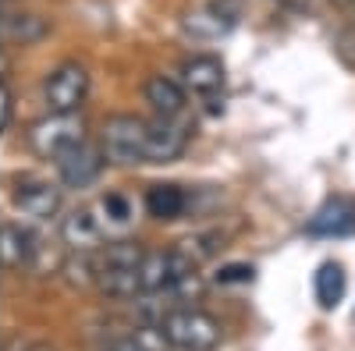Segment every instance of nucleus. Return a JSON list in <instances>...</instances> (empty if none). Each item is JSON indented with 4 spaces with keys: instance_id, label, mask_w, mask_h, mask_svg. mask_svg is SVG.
<instances>
[{
    "instance_id": "nucleus-1",
    "label": "nucleus",
    "mask_w": 355,
    "mask_h": 351,
    "mask_svg": "<svg viewBox=\"0 0 355 351\" xmlns=\"http://www.w3.org/2000/svg\"><path fill=\"white\" fill-rule=\"evenodd\" d=\"M164 337L174 344V351H214L224 337V327L210 312L192 309V305H178L160 319Z\"/></svg>"
},
{
    "instance_id": "nucleus-2",
    "label": "nucleus",
    "mask_w": 355,
    "mask_h": 351,
    "mask_svg": "<svg viewBox=\"0 0 355 351\" xmlns=\"http://www.w3.org/2000/svg\"><path fill=\"white\" fill-rule=\"evenodd\" d=\"M28 142H33V150L40 156L57 160V156H64L68 150L85 142V121H82L78 110H71V114L50 110L46 117H40V121L28 128Z\"/></svg>"
},
{
    "instance_id": "nucleus-3",
    "label": "nucleus",
    "mask_w": 355,
    "mask_h": 351,
    "mask_svg": "<svg viewBox=\"0 0 355 351\" xmlns=\"http://www.w3.org/2000/svg\"><path fill=\"white\" fill-rule=\"evenodd\" d=\"M100 145L110 163H121V167L146 163V121L132 114L107 117L100 132Z\"/></svg>"
},
{
    "instance_id": "nucleus-4",
    "label": "nucleus",
    "mask_w": 355,
    "mask_h": 351,
    "mask_svg": "<svg viewBox=\"0 0 355 351\" xmlns=\"http://www.w3.org/2000/svg\"><path fill=\"white\" fill-rule=\"evenodd\" d=\"M85 93H89V71L75 61L53 68L46 75V85H43V96H46V107L50 110H61V114H71L85 103Z\"/></svg>"
},
{
    "instance_id": "nucleus-5",
    "label": "nucleus",
    "mask_w": 355,
    "mask_h": 351,
    "mask_svg": "<svg viewBox=\"0 0 355 351\" xmlns=\"http://www.w3.org/2000/svg\"><path fill=\"white\" fill-rule=\"evenodd\" d=\"M11 206L25 217L36 220H50L61 210V188L43 181V178H18L11 185Z\"/></svg>"
},
{
    "instance_id": "nucleus-6",
    "label": "nucleus",
    "mask_w": 355,
    "mask_h": 351,
    "mask_svg": "<svg viewBox=\"0 0 355 351\" xmlns=\"http://www.w3.org/2000/svg\"><path fill=\"white\" fill-rule=\"evenodd\" d=\"M189 132L178 125V117H160L146 121V163H171L185 153Z\"/></svg>"
},
{
    "instance_id": "nucleus-7",
    "label": "nucleus",
    "mask_w": 355,
    "mask_h": 351,
    "mask_svg": "<svg viewBox=\"0 0 355 351\" xmlns=\"http://www.w3.org/2000/svg\"><path fill=\"white\" fill-rule=\"evenodd\" d=\"M103 150H96V145H75V150H68L64 156H57V178H61V185L68 188H89L100 174H103Z\"/></svg>"
},
{
    "instance_id": "nucleus-8",
    "label": "nucleus",
    "mask_w": 355,
    "mask_h": 351,
    "mask_svg": "<svg viewBox=\"0 0 355 351\" xmlns=\"http://www.w3.org/2000/svg\"><path fill=\"white\" fill-rule=\"evenodd\" d=\"M182 85L202 100H217V93L224 89V64L210 53H196L182 64Z\"/></svg>"
},
{
    "instance_id": "nucleus-9",
    "label": "nucleus",
    "mask_w": 355,
    "mask_h": 351,
    "mask_svg": "<svg viewBox=\"0 0 355 351\" xmlns=\"http://www.w3.org/2000/svg\"><path fill=\"white\" fill-rule=\"evenodd\" d=\"M36 255H40V238L33 231H25L21 224H0V262L8 270L33 267Z\"/></svg>"
},
{
    "instance_id": "nucleus-10",
    "label": "nucleus",
    "mask_w": 355,
    "mask_h": 351,
    "mask_svg": "<svg viewBox=\"0 0 355 351\" xmlns=\"http://www.w3.org/2000/svg\"><path fill=\"white\" fill-rule=\"evenodd\" d=\"M100 234H103V220L93 213V210H71L64 220H61V238L68 249L75 252H89V249H96L100 245Z\"/></svg>"
},
{
    "instance_id": "nucleus-11",
    "label": "nucleus",
    "mask_w": 355,
    "mask_h": 351,
    "mask_svg": "<svg viewBox=\"0 0 355 351\" xmlns=\"http://www.w3.org/2000/svg\"><path fill=\"white\" fill-rule=\"evenodd\" d=\"M309 234H316V238H348V234H355V202H327L306 227Z\"/></svg>"
},
{
    "instance_id": "nucleus-12",
    "label": "nucleus",
    "mask_w": 355,
    "mask_h": 351,
    "mask_svg": "<svg viewBox=\"0 0 355 351\" xmlns=\"http://www.w3.org/2000/svg\"><path fill=\"white\" fill-rule=\"evenodd\" d=\"M146 103H150L160 117H182L189 107V96L182 89V82H174L167 75H153L146 82Z\"/></svg>"
},
{
    "instance_id": "nucleus-13",
    "label": "nucleus",
    "mask_w": 355,
    "mask_h": 351,
    "mask_svg": "<svg viewBox=\"0 0 355 351\" xmlns=\"http://www.w3.org/2000/svg\"><path fill=\"white\" fill-rule=\"evenodd\" d=\"M0 33H4L8 43L28 46V43H40L46 36V21L40 15H28V11H8L0 18Z\"/></svg>"
},
{
    "instance_id": "nucleus-14",
    "label": "nucleus",
    "mask_w": 355,
    "mask_h": 351,
    "mask_svg": "<svg viewBox=\"0 0 355 351\" xmlns=\"http://www.w3.org/2000/svg\"><path fill=\"white\" fill-rule=\"evenodd\" d=\"M185 206H189V195L178 185H153L146 192V210L157 220H178L185 213Z\"/></svg>"
},
{
    "instance_id": "nucleus-15",
    "label": "nucleus",
    "mask_w": 355,
    "mask_h": 351,
    "mask_svg": "<svg viewBox=\"0 0 355 351\" xmlns=\"http://www.w3.org/2000/svg\"><path fill=\"white\" fill-rule=\"evenodd\" d=\"M313 291H316L320 309H338L341 298H345V270H341V262H323V267L316 270Z\"/></svg>"
},
{
    "instance_id": "nucleus-16",
    "label": "nucleus",
    "mask_w": 355,
    "mask_h": 351,
    "mask_svg": "<svg viewBox=\"0 0 355 351\" xmlns=\"http://www.w3.org/2000/svg\"><path fill=\"white\" fill-rule=\"evenodd\" d=\"M142 259H146V249L135 245V242H114L107 245V252L100 255V267H142Z\"/></svg>"
},
{
    "instance_id": "nucleus-17",
    "label": "nucleus",
    "mask_w": 355,
    "mask_h": 351,
    "mask_svg": "<svg viewBox=\"0 0 355 351\" xmlns=\"http://www.w3.org/2000/svg\"><path fill=\"white\" fill-rule=\"evenodd\" d=\"M100 213H103L100 220L110 224V227H128L135 210H132V202H128L121 192H107V195L100 199Z\"/></svg>"
},
{
    "instance_id": "nucleus-18",
    "label": "nucleus",
    "mask_w": 355,
    "mask_h": 351,
    "mask_svg": "<svg viewBox=\"0 0 355 351\" xmlns=\"http://www.w3.org/2000/svg\"><path fill=\"white\" fill-rule=\"evenodd\" d=\"M252 267H245V262H231V267H220L217 273H214V280L217 284H249L252 280Z\"/></svg>"
},
{
    "instance_id": "nucleus-19",
    "label": "nucleus",
    "mask_w": 355,
    "mask_h": 351,
    "mask_svg": "<svg viewBox=\"0 0 355 351\" xmlns=\"http://www.w3.org/2000/svg\"><path fill=\"white\" fill-rule=\"evenodd\" d=\"M11 114H15V93H11V85L0 78V135L11 128Z\"/></svg>"
},
{
    "instance_id": "nucleus-20",
    "label": "nucleus",
    "mask_w": 355,
    "mask_h": 351,
    "mask_svg": "<svg viewBox=\"0 0 355 351\" xmlns=\"http://www.w3.org/2000/svg\"><path fill=\"white\" fill-rule=\"evenodd\" d=\"M8 351H57V348L40 344V341H21V337H15V341L8 344Z\"/></svg>"
},
{
    "instance_id": "nucleus-21",
    "label": "nucleus",
    "mask_w": 355,
    "mask_h": 351,
    "mask_svg": "<svg viewBox=\"0 0 355 351\" xmlns=\"http://www.w3.org/2000/svg\"><path fill=\"white\" fill-rule=\"evenodd\" d=\"M103 351H146V348H139L132 337H117V341H110Z\"/></svg>"
}]
</instances>
